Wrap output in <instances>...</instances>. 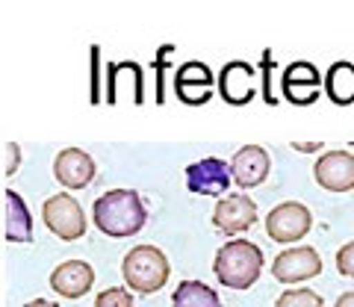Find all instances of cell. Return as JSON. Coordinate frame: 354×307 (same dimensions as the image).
Listing matches in <instances>:
<instances>
[{"mask_svg": "<svg viewBox=\"0 0 354 307\" xmlns=\"http://www.w3.org/2000/svg\"><path fill=\"white\" fill-rule=\"evenodd\" d=\"M95 227L106 236L124 239L139 234L148 222V210L142 204V195L133 189H109L92 204Z\"/></svg>", "mask_w": 354, "mask_h": 307, "instance_id": "obj_1", "label": "cell"}, {"mask_svg": "<svg viewBox=\"0 0 354 307\" xmlns=\"http://www.w3.org/2000/svg\"><path fill=\"white\" fill-rule=\"evenodd\" d=\"M213 272L218 283L230 290H248L263 272V251L248 239H230L216 251Z\"/></svg>", "mask_w": 354, "mask_h": 307, "instance_id": "obj_2", "label": "cell"}, {"mask_svg": "<svg viewBox=\"0 0 354 307\" xmlns=\"http://www.w3.org/2000/svg\"><path fill=\"white\" fill-rule=\"evenodd\" d=\"M121 275H124V283L133 292L153 295L165 287L171 266H169V257L157 245H136L121 260Z\"/></svg>", "mask_w": 354, "mask_h": 307, "instance_id": "obj_3", "label": "cell"}, {"mask_svg": "<svg viewBox=\"0 0 354 307\" xmlns=\"http://www.w3.org/2000/svg\"><path fill=\"white\" fill-rule=\"evenodd\" d=\"M41 218L48 230L53 236L65 239H80L86 234V216H83V207L77 204L68 192H59V195H50L48 201L41 204Z\"/></svg>", "mask_w": 354, "mask_h": 307, "instance_id": "obj_4", "label": "cell"}, {"mask_svg": "<svg viewBox=\"0 0 354 307\" xmlns=\"http://www.w3.org/2000/svg\"><path fill=\"white\" fill-rule=\"evenodd\" d=\"M310 227H313V216H310L307 204L301 201H283L266 216V234L281 245L304 239L310 234Z\"/></svg>", "mask_w": 354, "mask_h": 307, "instance_id": "obj_5", "label": "cell"}, {"mask_svg": "<svg viewBox=\"0 0 354 307\" xmlns=\"http://www.w3.org/2000/svg\"><path fill=\"white\" fill-rule=\"evenodd\" d=\"M319 272H322V257H319L316 248H307V245L286 248L272 263V275L281 283H301L316 278Z\"/></svg>", "mask_w": 354, "mask_h": 307, "instance_id": "obj_6", "label": "cell"}, {"mask_svg": "<svg viewBox=\"0 0 354 307\" xmlns=\"http://www.w3.org/2000/svg\"><path fill=\"white\" fill-rule=\"evenodd\" d=\"M213 71L209 65L201 62V59H192V62H183L180 68L174 74V89H177V97L189 106H201L213 97Z\"/></svg>", "mask_w": 354, "mask_h": 307, "instance_id": "obj_7", "label": "cell"}, {"mask_svg": "<svg viewBox=\"0 0 354 307\" xmlns=\"http://www.w3.org/2000/svg\"><path fill=\"white\" fill-rule=\"evenodd\" d=\"M227 169H230V183L242 186V189H254V186H260L269 178V169H272L269 151L263 145H242L234 154Z\"/></svg>", "mask_w": 354, "mask_h": 307, "instance_id": "obj_8", "label": "cell"}, {"mask_svg": "<svg viewBox=\"0 0 354 307\" xmlns=\"http://www.w3.org/2000/svg\"><path fill=\"white\" fill-rule=\"evenodd\" d=\"M316 183L328 192H348L354 189V154L348 151H328L313 166Z\"/></svg>", "mask_w": 354, "mask_h": 307, "instance_id": "obj_9", "label": "cell"}, {"mask_svg": "<svg viewBox=\"0 0 354 307\" xmlns=\"http://www.w3.org/2000/svg\"><path fill=\"white\" fill-rule=\"evenodd\" d=\"M95 160L92 154L83 148H62L53 160V178H57L65 189H86L95 180Z\"/></svg>", "mask_w": 354, "mask_h": 307, "instance_id": "obj_10", "label": "cell"}, {"mask_svg": "<svg viewBox=\"0 0 354 307\" xmlns=\"http://www.w3.org/2000/svg\"><path fill=\"white\" fill-rule=\"evenodd\" d=\"M213 225L221 234H245L248 227L257 225V204H254L248 195H227L221 198L213 210Z\"/></svg>", "mask_w": 354, "mask_h": 307, "instance_id": "obj_11", "label": "cell"}, {"mask_svg": "<svg viewBox=\"0 0 354 307\" xmlns=\"http://www.w3.org/2000/svg\"><path fill=\"white\" fill-rule=\"evenodd\" d=\"M227 186H230V169L218 157H204L186 169V189L195 195H225Z\"/></svg>", "mask_w": 354, "mask_h": 307, "instance_id": "obj_12", "label": "cell"}, {"mask_svg": "<svg viewBox=\"0 0 354 307\" xmlns=\"http://www.w3.org/2000/svg\"><path fill=\"white\" fill-rule=\"evenodd\" d=\"M95 287V269L86 260H65L50 272V290L62 299H83Z\"/></svg>", "mask_w": 354, "mask_h": 307, "instance_id": "obj_13", "label": "cell"}, {"mask_svg": "<svg viewBox=\"0 0 354 307\" xmlns=\"http://www.w3.org/2000/svg\"><path fill=\"white\" fill-rule=\"evenodd\" d=\"M218 95L221 101L230 106H242L257 95V83H254V68L248 62H227L218 74Z\"/></svg>", "mask_w": 354, "mask_h": 307, "instance_id": "obj_14", "label": "cell"}, {"mask_svg": "<svg viewBox=\"0 0 354 307\" xmlns=\"http://www.w3.org/2000/svg\"><path fill=\"white\" fill-rule=\"evenodd\" d=\"M106 86H109V95H106L109 104L121 101V89H130L133 104L145 101V92H142V68L136 62H113L106 71Z\"/></svg>", "mask_w": 354, "mask_h": 307, "instance_id": "obj_15", "label": "cell"}, {"mask_svg": "<svg viewBox=\"0 0 354 307\" xmlns=\"http://www.w3.org/2000/svg\"><path fill=\"white\" fill-rule=\"evenodd\" d=\"M6 239L9 243H32L30 207L15 189H6Z\"/></svg>", "mask_w": 354, "mask_h": 307, "instance_id": "obj_16", "label": "cell"}, {"mask_svg": "<svg viewBox=\"0 0 354 307\" xmlns=\"http://www.w3.org/2000/svg\"><path fill=\"white\" fill-rule=\"evenodd\" d=\"M325 92L337 106L354 104V62L339 59L325 74Z\"/></svg>", "mask_w": 354, "mask_h": 307, "instance_id": "obj_17", "label": "cell"}, {"mask_svg": "<svg viewBox=\"0 0 354 307\" xmlns=\"http://www.w3.org/2000/svg\"><path fill=\"white\" fill-rule=\"evenodd\" d=\"M171 307H221V299L204 281H183L171 295Z\"/></svg>", "mask_w": 354, "mask_h": 307, "instance_id": "obj_18", "label": "cell"}, {"mask_svg": "<svg viewBox=\"0 0 354 307\" xmlns=\"http://www.w3.org/2000/svg\"><path fill=\"white\" fill-rule=\"evenodd\" d=\"M283 86H290V89H319V68L313 62L295 59L281 74V89Z\"/></svg>", "mask_w": 354, "mask_h": 307, "instance_id": "obj_19", "label": "cell"}, {"mask_svg": "<svg viewBox=\"0 0 354 307\" xmlns=\"http://www.w3.org/2000/svg\"><path fill=\"white\" fill-rule=\"evenodd\" d=\"M274 307H325L322 295L313 292V290H286Z\"/></svg>", "mask_w": 354, "mask_h": 307, "instance_id": "obj_20", "label": "cell"}, {"mask_svg": "<svg viewBox=\"0 0 354 307\" xmlns=\"http://www.w3.org/2000/svg\"><path fill=\"white\" fill-rule=\"evenodd\" d=\"M95 307H133V295L124 287H109L95 299Z\"/></svg>", "mask_w": 354, "mask_h": 307, "instance_id": "obj_21", "label": "cell"}, {"mask_svg": "<svg viewBox=\"0 0 354 307\" xmlns=\"http://www.w3.org/2000/svg\"><path fill=\"white\" fill-rule=\"evenodd\" d=\"M337 269H339V275L354 278V239L337 251Z\"/></svg>", "mask_w": 354, "mask_h": 307, "instance_id": "obj_22", "label": "cell"}, {"mask_svg": "<svg viewBox=\"0 0 354 307\" xmlns=\"http://www.w3.org/2000/svg\"><path fill=\"white\" fill-rule=\"evenodd\" d=\"M269 71H272V53L266 50V53H263V101H266V104H274L272 83H269Z\"/></svg>", "mask_w": 354, "mask_h": 307, "instance_id": "obj_23", "label": "cell"}, {"mask_svg": "<svg viewBox=\"0 0 354 307\" xmlns=\"http://www.w3.org/2000/svg\"><path fill=\"white\" fill-rule=\"evenodd\" d=\"M6 154H9V160H6V174L12 178V174L18 171V162H21V148L15 145V142H9V145H6Z\"/></svg>", "mask_w": 354, "mask_h": 307, "instance_id": "obj_24", "label": "cell"}, {"mask_svg": "<svg viewBox=\"0 0 354 307\" xmlns=\"http://www.w3.org/2000/svg\"><path fill=\"white\" fill-rule=\"evenodd\" d=\"M334 307H354V292H342Z\"/></svg>", "mask_w": 354, "mask_h": 307, "instance_id": "obj_25", "label": "cell"}, {"mask_svg": "<svg viewBox=\"0 0 354 307\" xmlns=\"http://www.w3.org/2000/svg\"><path fill=\"white\" fill-rule=\"evenodd\" d=\"M295 151H319L322 148V142H310V145H304V142H292Z\"/></svg>", "mask_w": 354, "mask_h": 307, "instance_id": "obj_26", "label": "cell"}, {"mask_svg": "<svg viewBox=\"0 0 354 307\" xmlns=\"http://www.w3.org/2000/svg\"><path fill=\"white\" fill-rule=\"evenodd\" d=\"M24 307H62V304H57V301H48V299H32V301H27Z\"/></svg>", "mask_w": 354, "mask_h": 307, "instance_id": "obj_27", "label": "cell"}]
</instances>
